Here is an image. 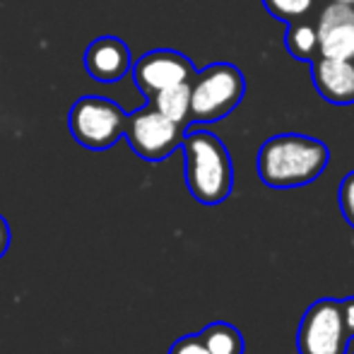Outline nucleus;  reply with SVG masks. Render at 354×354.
Returning <instances> with one entry per match:
<instances>
[{
	"label": "nucleus",
	"instance_id": "obj_1",
	"mask_svg": "<svg viewBox=\"0 0 354 354\" xmlns=\"http://www.w3.org/2000/svg\"><path fill=\"white\" fill-rule=\"evenodd\" d=\"M330 162V149L326 142L301 133L272 136L261 145L256 157L258 178L268 188H301L316 181Z\"/></svg>",
	"mask_w": 354,
	"mask_h": 354
},
{
	"label": "nucleus",
	"instance_id": "obj_2",
	"mask_svg": "<svg viewBox=\"0 0 354 354\" xmlns=\"http://www.w3.org/2000/svg\"><path fill=\"white\" fill-rule=\"evenodd\" d=\"M183 171L191 196L201 205H219L234 191V167L229 149L210 131H193L183 136Z\"/></svg>",
	"mask_w": 354,
	"mask_h": 354
},
{
	"label": "nucleus",
	"instance_id": "obj_3",
	"mask_svg": "<svg viewBox=\"0 0 354 354\" xmlns=\"http://www.w3.org/2000/svg\"><path fill=\"white\" fill-rule=\"evenodd\" d=\"M246 77L232 63H214L191 80V123H217L241 104Z\"/></svg>",
	"mask_w": 354,
	"mask_h": 354
},
{
	"label": "nucleus",
	"instance_id": "obj_4",
	"mask_svg": "<svg viewBox=\"0 0 354 354\" xmlns=\"http://www.w3.org/2000/svg\"><path fill=\"white\" fill-rule=\"evenodd\" d=\"M350 340L337 299L313 301L297 328L299 354H347Z\"/></svg>",
	"mask_w": 354,
	"mask_h": 354
},
{
	"label": "nucleus",
	"instance_id": "obj_5",
	"mask_svg": "<svg viewBox=\"0 0 354 354\" xmlns=\"http://www.w3.org/2000/svg\"><path fill=\"white\" fill-rule=\"evenodd\" d=\"M71 133L82 147L109 149L126 128V113L106 97H82L71 109Z\"/></svg>",
	"mask_w": 354,
	"mask_h": 354
},
{
	"label": "nucleus",
	"instance_id": "obj_6",
	"mask_svg": "<svg viewBox=\"0 0 354 354\" xmlns=\"http://www.w3.org/2000/svg\"><path fill=\"white\" fill-rule=\"evenodd\" d=\"M123 136L138 157L147 159V162H162L181 147L186 126L167 118L149 104L140 111L126 116Z\"/></svg>",
	"mask_w": 354,
	"mask_h": 354
},
{
	"label": "nucleus",
	"instance_id": "obj_7",
	"mask_svg": "<svg viewBox=\"0 0 354 354\" xmlns=\"http://www.w3.org/2000/svg\"><path fill=\"white\" fill-rule=\"evenodd\" d=\"M193 75H196V68H193L191 58L178 51H167V48L145 53L133 66V80L149 99L171 84L191 82Z\"/></svg>",
	"mask_w": 354,
	"mask_h": 354
},
{
	"label": "nucleus",
	"instance_id": "obj_8",
	"mask_svg": "<svg viewBox=\"0 0 354 354\" xmlns=\"http://www.w3.org/2000/svg\"><path fill=\"white\" fill-rule=\"evenodd\" d=\"M318 56L354 61V5L328 3L316 24Z\"/></svg>",
	"mask_w": 354,
	"mask_h": 354
},
{
	"label": "nucleus",
	"instance_id": "obj_9",
	"mask_svg": "<svg viewBox=\"0 0 354 354\" xmlns=\"http://www.w3.org/2000/svg\"><path fill=\"white\" fill-rule=\"evenodd\" d=\"M311 80L316 92L335 106L354 104V61L316 56L311 61Z\"/></svg>",
	"mask_w": 354,
	"mask_h": 354
},
{
	"label": "nucleus",
	"instance_id": "obj_10",
	"mask_svg": "<svg viewBox=\"0 0 354 354\" xmlns=\"http://www.w3.org/2000/svg\"><path fill=\"white\" fill-rule=\"evenodd\" d=\"M84 68L97 82H116L131 68V51L116 37H102L87 48Z\"/></svg>",
	"mask_w": 354,
	"mask_h": 354
},
{
	"label": "nucleus",
	"instance_id": "obj_11",
	"mask_svg": "<svg viewBox=\"0 0 354 354\" xmlns=\"http://www.w3.org/2000/svg\"><path fill=\"white\" fill-rule=\"evenodd\" d=\"M152 106L171 121L188 126L191 123V82H178L157 92L152 97Z\"/></svg>",
	"mask_w": 354,
	"mask_h": 354
},
{
	"label": "nucleus",
	"instance_id": "obj_12",
	"mask_svg": "<svg viewBox=\"0 0 354 354\" xmlns=\"http://www.w3.org/2000/svg\"><path fill=\"white\" fill-rule=\"evenodd\" d=\"M198 335H201L203 345L207 347L210 354H243L246 352L243 335L232 323H210V326L203 328Z\"/></svg>",
	"mask_w": 354,
	"mask_h": 354
},
{
	"label": "nucleus",
	"instance_id": "obj_13",
	"mask_svg": "<svg viewBox=\"0 0 354 354\" xmlns=\"http://www.w3.org/2000/svg\"><path fill=\"white\" fill-rule=\"evenodd\" d=\"M289 56L299 63H311L318 56V32L311 22H289L287 37H284Z\"/></svg>",
	"mask_w": 354,
	"mask_h": 354
},
{
	"label": "nucleus",
	"instance_id": "obj_14",
	"mask_svg": "<svg viewBox=\"0 0 354 354\" xmlns=\"http://www.w3.org/2000/svg\"><path fill=\"white\" fill-rule=\"evenodd\" d=\"M266 10L280 22H297L313 8V0H263Z\"/></svg>",
	"mask_w": 354,
	"mask_h": 354
},
{
	"label": "nucleus",
	"instance_id": "obj_15",
	"mask_svg": "<svg viewBox=\"0 0 354 354\" xmlns=\"http://www.w3.org/2000/svg\"><path fill=\"white\" fill-rule=\"evenodd\" d=\"M337 203H340V212L345 222L354 229V171L342 178L340 188H337Z\"/></svg>",
	"mask_w": 354,
	"mask_h": 354
},
{
	"label": "nucleus",
	"instance_id": "obj_16",
	"mask_svg": "<svg viewBox=\"0 0 354 354\" xmlns=\"http://www.w3.org/2000/svg\"><path fill=\"white\" fill-rule=\"evenodd\" d=\"M169 354H210V352H207V347L203 345L201 335H183L174 342Z\"/></svg>",
	"mask_w": 354,
	"mask_h": 354
},
{
	"label": "nucleus",
	"instance_id": "obj_17",
	"mask_svg": "<svg viewBox=\"0 0 354 354\" xmlns=\"http://www.w3.org/2000/svg\"><path fill=\"white\" fill-rule=\"evenodd\" d=\"M340 308H342V321H345L347 333H350V337H354V297L342 299Z\"/></svg>",
	"mask_w": 354,
	"mask_h": 354
},
{
	"label": "nucleus",
	"instance_id": "obj_18",
	"mask_svg": "<svg viewBox=\"0 0 354 354\" xmlns=\"http://www.w3.org/2000/svg\"><path fill=\"white\" fill-rule=\"evenodd\" d=\"M8 248H10V224H8V219L0 214V258L8 253Z\"/></svg>",
	"mask_w": 354,
	"mask_h": 354
},
{
	"label": "nucleus",
	"instance_id": "obj_19",
	"mask_svg": "<svg viewBox=\"0 0 354 354\" xmlns=\"http://www.w3.org/2000/svg\"><path fill=\"white\" fill-rule=\"evenodd\" d=\"M333 3H347V5H354V0H333Z\"/></svg>",
	"mask_w": 354,
	"mask_h": 354
}]
</instances>
